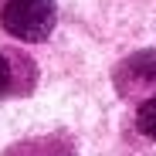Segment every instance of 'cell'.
<instances>
[{
  "label": "cell",
  "instance_id": "277c9868",
  "mask_svg": "<svg viewBox=\"0 0 156 156\" xmlns=\"http://www.w3.org/2000/svg\"><path fill=\"white\" fill-rule=\"evenodd\" d=\"M14 85H17V65H14L10 55H0V95L17 92Z\"/></svg>",
  "mask_w": 156,
  "mask_h": 156
},
{
  "label": "cell",
  "instance_id": "7a4b0ae2",
  "mask_svg": "<svg viewBox=\"0 0 156 156\" xmlns=\"http://www.w3.org/2000/svg\"><path fill=\"white\" fill-rule=\"evenodd\" d=\"M119 75H122V95L136 92V88H156V51L133 55L119 68Z\"/></svg>",
  "mask_w": 156,
  "mask_h": 156
},
{
  "label": "cell",
  "instance_id": "3957f363",
  "mask_svg": "<svg viewBox=\"0 0 156 156\" xmlns=\"http://www.w3.org/2000/svg\"><path fill=\"white\" fill-rule=\"evenodd\" d=\"M136 129H139L146 139L156 143V95H149L143 105H139V112H136Z\"/></svg>",
  "mask_w": 156,
  "mask_h": 156
},
{
  "label": "cell",
  "instance_id": "6da1fadb",
  "mask_svg": "<svg viewBox=\"0 0 156 156\" xmlns=\"http://www.w3.org/2000/svg\"><path fill=\"white\" fill-rule=\"evenodd\" d=\"M55 0H4L0 24L17 41H44L55 31Z\"/></svg>",
  "mask_w": 156,
  "mask_h": 156
}]
</instances>
